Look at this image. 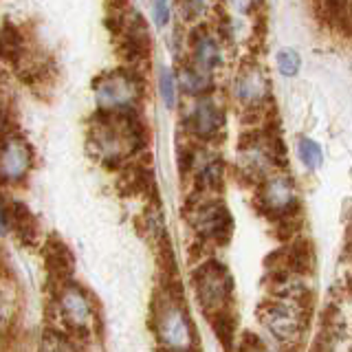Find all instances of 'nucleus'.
Instances as JSON below:
<instances>
[{"instance_id": "obj_9", "label": "nucleus", "mask_w": 352, "mask_h": 352, "mask_svg": "<svg viewBox=\"0 0 352 352\" xmlns=\"http://www.w3.org/2000/svg\"><path fill=\"white\" fill-rule=\"evenodd\" d=\"M236 95L245 106H260L267 99L269 82L260 66H242L236 80Z\"/></svg>"}, {"instance_id": "obj_12", "label": "nucleus", "mask_w": 352, "mask_h": 352, "mask_svg": "<svg viewBox=\"0 0 352 352\" xmlns=\"http://www.w3.org/2000/svg\"><path fill=\"white\" fill-rule=\"evenodd\" d=\"M192 124H194L196 135L212 137L218 132V128L223 126V115H220V110L214 102H201L194 108Z\"/></svg>"}, {"instance_id": "obj_18", "label": "nucleus", "mask_w": 352, "mask_h": 352, "mask_svg": "<svg viewBox=\"0 0 352 352\" xmlns=\"http://www.w3.org/2000/svg\"><path fill=\"white\" fill-rule=\"evenodd\" d=\"M278 66H280V71L284 75L291 77V75L297 73V69H300V55H297L295 51H291V49H284V51L278 53Z\"/></svg>"}, {"instance_id": "obj_20", "label": "nucleus", "mask_w": 352, "mask_h": 352, "mask_svg": "<svg viewBox=\"0 0 352 352\" xmlns=\"http://www.w3.org/2000/svg\"><path fill=\"white\" fill-rule=\"evenodd\" d=\"M258 352H267V350H258Z\"/></svg>"}, {"instance_id": "obj_16", "label": "nucleus", "mask_w": 352, "mask_h": 352, "mask_svg": "<svg viewBox=\"0 0 352 352\" xmlns=\"http://www.w3.org/2000/svg\"><path fill=\"white\" fill-rule=\"evenodd\" d=\"M300 159L306 168L317 170L322 165V148L311 139H300Z\"/></svg>"}, {"instance_id": "obj_8", "label": "nucleus", "mask_w": 352, "mask_h": 352, "mask_svg": "<svg viewBox=\"0 0 352 352\" xmlns=\"http://www.w3.org/2000/svg\"><path fill=\"white\" fill-rule=\"evenodd\" d=\"M31 168V150L22 139L11 137L3 143V159H0V172L3 181L16 183L25 176Z\"/></svg>"}, {"instance_id": "obj_4", "label": "nucleus", "mask_w": 352, "mask_h": 352, "mask_svg": "<svg viewBox=\"0 0 352 352\" xmlns=\"http://www.w3.org/2000/svg\"><path fill=\"white\" fill-rule=\"evenodd\" d=\"M97 104L106 113H124L139 97V82L128 71L106 73L95 86Z\"/></svg>"}, {"instance_id": "obj_3", "label": "nucleus", "mask_w": 352, "mask_h": 352, "mask_svg": "<svg viewBox=\"0 0 352 352\" xmlns=\"http://www.w3.org/2000/svg\"><path fill=\"white\" fill-rule=\"evenodd\" d=\"M194 284H196L198 302H201L207 317L216 319L218 315L227 313V304L231 295V278L223 264L216 260L205 262L203 267L196 269Z\"/></svg>"}, {"instance_id": "obj_7", "label": "nucleus", "mask_w": 352, "mask_h": 352, "mask_svg": "<svg viewBox=\"0 0 352 352\" xmlns=\"http://www.w3.org/2000/svg\"><path fill=\"white\" fill-rule=\"evenodd\" d=\"M194 227L196 231L207 240L223 242L229 236L231 229V218L227 214V209L218 203H207L201 209L194 212Z\"/></svg>"}, {"instance_id": "obj_10", "label": "nucleus", "mask_w": 352, "mask_h": 352, "mask_svg": "<svg viewBox=\"0 0 352 352\" xmlns=\"http://www.w3.org/2000/svg\"><path fill=\"white\" fill-rule=\"evenodd\" d=\"M60 311L73 328H86L91 324V302L75 284H66L60 291Z\"/></svg>"}, {"instance_id": "obj_14", "label": "nucleus", "mask_w": 352, "mask_h": 352, "mask_svg": "<svg viewBox=\"0 0 352 352\" xmlns=\"http://www.w3.org/2000/svg\"><path fill=\"white\" fill-rule=\"evenodd\" d=\"M11 214H14V229L18 231V236L22 240L29 242L31 238H36V220H33V216L27 212V207L14 205Z\"/></svg>"}, {"instance_id": "obj_2", "label": "nucleus", "mask_w": 352, "mask_h": 352, "mask_svg": "<svg viewBox=\"0 0 352 352\" xmlns=\"http://www.w3.org/2000/svg\"><path fill=\"white\" fill-rule=\"evenodd\" d=\"M154 330L159 341L170 352H190L194 348V326L190 324L181 302L174 293H159L154 311Z\"/></svg>"}, {"instance_id": "obj_19", "label": "nucleus", "mask_w": 352, "mask_h": 352, "mask_svg": "<svg viewBox=\"0 0 352 352\" xmlns=\"http://www.w3.org/2000/svg\"><path fill=\"white\" fill-rule=\"evenodd\" d=\"M152 11H154V22H157L159 27L168 22V16H170V5L168 3H154Z\"/></svg>"}, {"instance_id": "obj_17", "label": "nucleus", "mask_w": 352, "mask_h": 352, "mask_svg": "<svg viewBox=\"0 0 352 352\" xmlns=\"http://www.w3.org/2000/svg\"><path fill=\"white\" fill-rule=\"evenodd\" d=\"M159 86H161V95H163V99H165V104H168V106L172 108L174 102H176V80H174V75H172L168 69H161Z\"/></svg>"}, {"instance_id": "obj_5", "label": "nucleus", "mask_w": 352, "mask_h": 352, "mask_svg": "<svg viewBox=\"0 0 352 352\" xmlns=\"http://www.w3.org/2000/svg\"><path fill=\"white\" fill-rule=\"evenodd\" d=\"M260 319L264 322L271 333L278 337L284 344H291L297 337H300V315L293 306L284 304V302H275V304H264L260 311Z\"/></svg>"}, {"instance_id": "obj_11", "label": "nucleus", "mask_w": 352, "mask_h": 352, "mask_svg": "<svg viewBox=\"0 0 352 352\" xmlns=\"http://www.w3.org/2000/svg\"><path fill=\"white\" fill-rule=\"evenodd\" d=\"M44 258H47V269L49 275L60 280H69V275L73 273V256L71 251L66 249L62 242L58 240H49L47 249H44Z\"/></svg>"}, {"instance_id": "obj_15", "label": "nucleus", "mask_w": 352, "mask_h": 352, "mask_svg": "<svg viewBox=\"0 0 352 352\" xmlns=\"http://www.w3.org/2000/svg\"><path fill=\"white\" fill-rule=\"evenodd\" d=\"M181 86L185 88L187 93L198 95V93H203L209 88V77H207L205 71L187 66V69H183V73H181Z\"/></svg>"}, {"instance_id": "obj_1", "label": "nucleus", "mask_w": 352, "mask_h": 352, "mask_svg": "<svg viewBox=\"0 0 352 352\" xmlns=\"http://www.w3.org/2000/svg\"><path fill=\"white\" fill-rule=\"evenodd\" d=\"M91 150L106 161H119L139 146V130L126 113H104L93 119Z\"/></svg>"}, {"instance_id": "obj_13", "label": "nucleus", "mask_w": 352, "mask_h": 352, "mask_svg": "<svg viewBox=\"0 0 352 352\" xmlns=\"http://www.w3.org/2000/svg\"><path fill=\"white\" fill-rule=\"evenodd\" d=\"M194 60L201 71H212L214 66L220 64V49L214 38L201 36L194 42Z\"/></svg>"}, {"instance_id": "obj_6", "label": "nucleus", "mask_w": 352, "mask_h": 352, "mask_svg": "<svg viewBox=\"0 0 352 352\" xmlns=\"http://www.w3.org/2000/svg\"><path fill=\"white\" fill-rule=\"evenodd\" d=\"M260 203L264 212L275 214V216H286L293 212L297 205V194L293 183L286 176H273L260 190Z\"/></svg>"}]
</instances>
